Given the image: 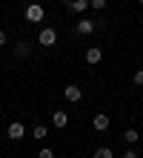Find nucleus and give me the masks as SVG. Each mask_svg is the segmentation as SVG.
<instances>
[{"instance_id": "obj_1", "label": "nucleus", "mask_w": 143, "mask_h": 158, "mask_svg": "<svg viewBox=\"0 0 143 158\" xmlns=\"http://www.w3.org/2000/svg\"><path fill=\"white\" fill-rule=\"evenodd\" d=\"M43 15H46V12H43L40 3H29V6H26V20H29V23H40Z\"/></svg>"}, {"instance_id": "obj_5", "label": "nucleus", "mask_w": 143, "mask_h": 158, "mask_svg": "<svg viewBox=\"0 0 143 158\" xmlns=\"http://www.w3.org/2000/svg\"><path fill=\"white\" fill-rule=\"evenodd\" d=\"M109 124H112V118H109L106 112H100V115H94V118H92V127L97 129V132H106Z\"/></svg>"}, {"instance_id": "obj_12", "label": "nucleus", "mask_w": 143, "mask_h": 158, "mask_svg": "<svg viewBox=\"0 0 143 158\" xmlns=\"http://www.w3.org/2000/svg\"><path fill=\"white\" fill-rule=\"evenodd\" d=\"M46 135H49V129H46L43 124H34V138H37V141H43Z\"/></svg>"}, {"instance_id": "obj_17", "label": "nucleus", "mask_w": 143, "mask_h": 158, "mask_svg": "<svg viewBox=\"0 0 143 158\" xmlns=\"http://www.w3.org/2000/svg\"><path fill=\"white\" fill-rule=\"evenodd\" d=\"M123 158H140V155H137L135 150H126V152H123Z\"/></svg>"}, {"instance_id": "obj_4", "label": "nucleus", "mask_w": 143, "mask_h": 158, "mask_svg": "<svg viewBox=\"0 0 143 158\" xmlns=\"http://www.w3.org/2000/svg\"><path fill=\"white\" fill-rule=\"evenodd\" d=\"M63 98L69 101V104H80V98H83V92H80V86H77V83H69V86L63 89Z\"/></svg>"}, {"instance_id": "obj_20", "label": "nucleus", "mask_w": 143, "mask_h": 158, "mask_svg": "<svg viewBox=\"0 0 143 158\" xmlns=\"http://www.w3.org/2000/svg\"><path fill=\"white\" fill-rule=\"evenodd\" d=\"M137 3H140V6H143V0H137Z\"/></svg>"}, {"instance_id": "obj_18", "label": "nucleus", "mask_w": 143, "mask_h": 158, "mask_svg": "<svg viewBox=\"0 0 143 158\" xmlns=\"http://www.w3.org/2000/svg\"><path fill=\"white\" fill-rule=\"evenodd\" d=\"M6 40H9V35H6L3 29H0V46H6Z\"/></svg>"}, {"instance_id": "obj_16", "label": "nucleus", "mask_w": 143, "mask_h": 158, "mask_svg": "<svg viewBox=\"0 0 143 158\" xmlns=\"http://www.w3.org/2000/svg\"><path fill=\"white\" fill-rule=\"evenodd\" d=\"M132 81H135L137 86H143V69H137V72H135V78H132Z\"/></svg>"}, {"instance_id": "obj_9", "label": "nucleus", "mask_w": 143, "mask_h": 158, "mask_svg": "<svg viewBox=\"0 0 143 158\" xmlns=\"http://www.w3.org/2000/svg\"><path fill=\"white\" fill-rule=\"evenodd\" d=\"M94 29H97V20H80L77 23V35H83V38H86V35H92Z\"/></svg>"}, {"instance_id": "obj_10", "label": "nucleus", "mask_w": 143, "mask_h": 158, "mask_svg": "<svg viewBox=\"0 0 143 158\" xmlns=\"http://www.w3.org/2000/svg\"><path fill=\"white\" fill-rule=\"evenodd\" d=\"M123 141H126V144H137L140 132H137V129H126V132H123Z\"/></svg>"}, {"instance_id": "obj_7", "label": "nucleus", "mask_w": 143, "mask_h": 158, "mask_svg": "<svg viewBox=\"0 0 143 158\" xmlns=\"http://www.w3.org/2000/svg\"><path fill=\"white\" fill-rule=\"evenodd\" d=\"M100 60H103V49L100 46H89V49H86V63L94 66V63H100Z\"/></svg>"}, {"instance_id": "obj_15", "label": "nucleus", "mask_w": 143, "mask_h": 158, "mask_svg": "<svg viewBox=\"0 0 143 158\" xmlns=\"http://www.w3.org/2000/svg\"><path fill=\"white\" fill-rule=\"evenodd\" d=\"M37 158H54V152L49 150V147H43V150H40V152H37Z\"/></svg>"}, {"instance_id": "obj_3", "label": "nucleus", "mask_w": 143, "mask_h": 158, "mask_svg": "<svg viewBox=\"0 0 143 158\" xmlns=\"http://www.w3.org/2000/svg\"><path fill=\"white\" fill-rule=\"evenodd\" d=\"M6 135L12 138V141H23V138H26V127L20 124V121H12L9 129H6Z\"/></svg>"}, {"instance_id": "obj_13", "label": "nucleus", "mask_w": 143, "mask_h": 158, "mask_svg": "<svg viewBox=\"0 0 143 158\" xmlns=\"http://www.w3.org/2000/svg\"><path fill=\"white\" fill-rule=\"evenodd\" d=\"M94 158H114V152L109 147H100V150H94Z\"/></svg>"}, {"instance_id": "obj_8", "label": "nucleus", "mask_w": 143, "mask_h": 158, "mask_svg": "<svg viewBox=\"0 0 143 158\" xmlns=\"http://www.w3.org/2000/svg\"><path fill=\"white\" fill-rule=\"evenodd\" d=\"M29 55H32V43H29V40H20V43H14V58L26 60Z\"/></svg>"}, {"instance_id": "obj_6", "label": "nucleus", "mask_w": 143, "mask_h": 158, "mask_svg": "<svg viewBox=\"0 0 143 158\" xmlns=\"http://www.w3.org/2000/svg\"><path fill=\"white\" fill-rule=\"evenodd\" d=\"M52 127H57V129H66V127H69V112H63V109L52 112Z\"/></svg>"}, {"instance_id": "obj_14", "label": "nucleus", "mask_w": 143, "mask_h": 158, "mask_svg": "<svg viewBox=\"0 0 143 158\" xmlns=\"http://www.w3.org/2000/svg\"><path fill=\"white\" fill-rule=\"evenodd\" d=\"M92 9L94 12H103V9H106V0H92Z\"/></svg>"}, {"instance_id": "obj_21", "label": "nucleus", "mask_w": 143, "mask_h": 158, "mask_svg": "<svg viewBox=\"0 0 143 158\" xmlns=\"http://www.w3.org/2000/svg\"><path fill=\"white\" fill-rule=\"evenodd\" d=\"M140 23H143V15H140Z\"/></svg>"}, {"instance_id": "obj_11", "label": "nucleus", "mask_w": 143, "mask_h": 158, "mask_svg": "<svg viewBox=\"0 0 143 158\" xmlns=\"http://www.w3.org/2000/svg\"><path fill=\"white\" fill-rule=\"evenodd\" d=\"M89 6H92V0H74V3H72L69 9H72V12H86Z\"/></svg>"}, {"instance_id": "obj_19", "label": "nucleus", "mask_w": 143, "mask_h": 158, "mask_svg": "<svg viewBox=\"0 0 143 158\" xmlns=\"http://www.w3.org/2000/svg\"><path fill=\"white\" fill-rule=\"evenodd\" d=\"M72 3H74V0H63V6H66V9H69V6H72Z\"/></svg>"}, {"instance_id": "obj_2", "label": "nucleus", "mask_w": 143, "mask_h": 158, "mask_svg": "<svg viewBox=\"0 0 143 158\" xmlns=\"http://www.w3.org/2000/svg\"><path fill=\"white\" fill-rule=\"evenodd\" d=\"M37 43H40V46H54V43H57V32L52 29V26L40 29V35H37Z\"/></svg>"}]
</instances>
